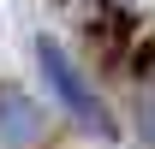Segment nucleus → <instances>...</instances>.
Listing matches in <instances>:
<instances>
[{
    "label": "nucleus",
    "mask_w": 155,
    "mask_h": 149,
    "mask_svg": "<svg viewBox=\"0 0 155 149\" xmlns=\"http://www.w3.org/2000/svg\"><path fill=\"white\" fill-rule=\"evenodd\" d=\"M137 125H143V137L155 143V78L137 90Z\"/></svg>",
    "instance_id": "7ed1b4c3"
},
{
    "label": "nucleus",
    "mask_w": 155,
    "mask_h": 149,
    "mask_svg": "<svg viewBox=\"0 0 155 149\" xmlns=\"http://www.w3.org/2000/svg\"><path fill=\"white\" fill-rule=\"evenodd\" d=\"M36 60H42V72H48V84H54V95H60V101H66V108H72V113H78V119H84L90 131L114 137V119H107V108L96 101V90L84 84V72H78L72 60L60 54L54 42H36Z\"/></svg>",
    "instance_id": "f257e3e1"
},
{
    "label": "nucleus",
    "mask_w": 155,
    "mask_h": 149,
    "mask_svg": "<svg viewBox=\"0 0 155 149\" xmlns=\"http://www.w3.org/2000/svg\"><path fill=\"white\" fill-rule=\"evenodd\" d=\"M48 137V113L24 90H0V149H36Z\"/></svg>",
    "instance_id": "f03ea898"
}]
</instances>
